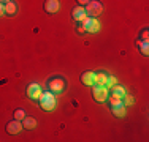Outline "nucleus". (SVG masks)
<instances>
[{"mask_svg":"<svg viewBox=\"0 0 149 142\" xmlns=\"http://www.w3.org/2000/svg\"><path fill=\"white\" fill-rule=\"evenodd\" d=\"M86 13H87V16H91V17H97L103 13V5H102L100 2H97V0H91L86 5Z\"/></svg>","mask_w":149,"mask_h":142,"instance_id":"obj_3","label":"nucleus"},{"mask_svg":"<svg viewBox=\"0 0 149 142\" xmlns=\"http://www.w3.org/2000/svg\"><path fill=\"white\" fill-rule=\"evenodd\" d=\"M81 82L86 85V87H92V85H94V73H92V71L83 73V76H81Z\"/></svg>","mask_w":149,"mask_h":142,"instance_id":"obj_12","label":"nucleus"},{"mask_svg":"<svg viewBox=\"0 0 149 142\" xmlns=\"http://www.w3.org/2000/svg\"><path fill=\"white\" fill-rule=\"evenodd\" d=\"M24 117H26V112H24L22 109H16L15 111V119L16 120H22Z\"/></svg>","mask_w":149,"mask_h":142,"instance_id":"obj_20","label":"nucleus"},{"mask_svg":"<svg viewBox=\"0 0 149 142\" xmlns=\"http://www.w3.org/2000/svg\"><path fill=\"white\" fill-rule=\"evenodd\" d=\"M116 84H118V81H116V77H114V76H108V81H106L105 87H106V88H111L113 85H116Z\"/></svg>","mask_w":149,"mask_h":142,"instance_id":"obj_18","label":"nucleus"},{"mask_svg":"<svg viewBox=\"0 0 149 142\" xmlns=\"http://www.w3.org/2000/svg\"><path fill=\"white\" fill-rule=\"evenodd\" d=\"M6 2H10V0H0V3H6Z\"/></svg>","mask_w":149,"mask_h":142,"instance_id":"obj_24","label":"nucleus"},{"mask_svg":"<svg viewBox=\"0 0 149 142\" xmlns=\"http://www.w3.org/2000/svg\"><path fill=\"white\" fill-rule=\"evenodd\" d=\"M92 97L97 103H105L106 98H108V88L102 87V85H94L92 88Z\"/></svg>","mask_w":149,"mask_h":142,"instance_id":"obj_5","label":"nucleus"},{"mask_svg":"<svg viewBox=\"0 0 149 142\" xmlns=\"http://www.w3.org/2000/svg\"><path fill=\"white\" fill-rule=\"evenodd\" d=\"M45 11L48 14H56L59 11V0H46L45 2Z\"/></svg>","mask_w":149,"mask_h":142,"instance_id":"obj_9","label":"nucleus"},{"mask_svg":"<svg viewBox=\"0 0 149 142\" xmlns=\"http://www.w3.org/2000/svg\"><path fill=\"white\" fill-rule=\"evenodd\" d=\"M109 103V108H113V106H118V104H122V98H118L114 97V95H111L109 98H106Z\"/></svg>","mask_w":149,"mask_h":142,"instance_id":"obj_17","label":"nucleus"},{"mask_svg":"<svg viewBox=\"0 0 149 142\" xmlns=\"http://www.w3.org/2000/svg\"><path fill=\"white\" fill-rule=\"evenodd\" d=\"M141 37H143V38H141L143 41H148V30H146V28L143 30V33H141Z\"/></svg>","mask_w":149,"mask_h":142,"instance_id":"obj_21","label":"nucleus"},{"mask_svg":"<svg viewBox=\"0 0 149 142\" xmlns=\"http://www.w3.org/2000/svg\"><path fill=\"white\" fill-rule=\"evenodd\" d=\"M35 126H37V120H35L33 117H24L22 119V128H26V130H33Z\"/></svg>","mask_w":149,"mask_h":142,"instance_id":"obj_13","label":"nucleus"},{"mask_svg":"<svg viewBox=\"0 0 149 142\" xmlns=\"http://www.w3.org/2000/svg\"><path fill=\"white\" fill-rule=\"evenodd\" d=\"M41 87L38 84H30L29 87H27V97H29L30 99H38L41 97Z\"/></svg>","mask_w":149,"mask_h":142,"instance_id":"obj_7","label":"nucleus"},{"mask_svg":"<svg viewBox=\"0 0 149 142\" xmlns=\"http://www.w3.org/2000/svg\"><path fill=\"white\" fill-rule=\"evenodd\" d=\"M5 14V10H3V3H0V16Z\"/></svg>","mask_w":149,"mask_h":142,"instance_id":"obj_23","label":"nucleus"},{"mask_svg":"<svg viewBox=\"0 0 149 142\" xmlns=\"http://www.w3.org/2000/svg\"><path fill=\"white\" fill-rule=\"evenodd\" d=\"M76 2H78V5H79V6H83V5H87L91 0H76Z\"/></svg>","mask_w":149,"mask_h":142,"instance_id":"obj_22","label":"nucleus"},{"mask_svg":"<svg viewBox=\"0 0 149 142\" xmlns=\"http://www.w3.org/2000/svg\"><path fill=\"white\" fill-rule=\"evenodd\" d=\"M122 99H124L122 103H124V104H127V106H132L133 103H135V101H133V97H130V95H127V93L124 95V98H122Z\"/></svg>","mask_w":149,"mask_h":142,"instance_id":"obj_19","label":"nucleus"},{"mask_svg":"<svg viewBox=\"0 0 149 142\" xmlns=\"http://www.w3.org/2000/svg\"><path fill=\"white\" fill-rule=\"evenodd\" d=\"M21 130H22V123H21L19 120H16V119L6 123V133L8 134H17Z\"/></svg>","mask_w":149,"mask_h":142,"instance_id":"obj_8","label":"nucleus"},{"mask_svg":"<svg viewBox=\"0 0 149 142\" xmlns=\"http://www.w3.org/2000/svg\"><path fill=\"white\" fill-rule=\"evenodd\" d=\"M38 103H40V106H41V109L43 111H54V108H56V97H54V93L52 92H43L41 93V97L38 98Z\"/></svg>","mask_w":149,"mask_h":142,"instance_id":"obj_1","label":"nucleus"},{"mask_svg":"<svg viewBox=\"0 0 149 142\" xmlns=\"http://www.w3.org/2000/svg\"><path fill=\"white\" fill-rule=\"evenodd\" d=\"M83 28L87 33H97V32L100 30V24H98V21L95 19V17L87 16L86 19L83 21Z\"/></svg>","mask_w":149,"mask_h":142,"instance_id":"obj_4","label":"nucleus"},{"mask_svg":"<svg viewBox=\"0 0 149 142\" xmlns=\"http://www.w3.org/2000/svg\"><path fill=\"white\" fill-rule=\"evenodd\" d=\"M106 81H108V74H106L105 71L94 73V85H102V87H105Z\"/></svg>","mask_w":149,"mask_h":142,"instance_id":"obj_10","label":"nucleus"},{"mask_svg":"<svg viewBox=\"0 0 149 142\" xmlns=\"http://www.w3.org/2000/svg\"><path fill=\"white\" fill-rule=\"evenodd\" d=\"M138 49L143 55H148L149 54V46H148V41H140L138 43Z\"/></svg>","mask_w":149,"mask_h":142,"instance_id":"obj_16","label":"nucleus"},{"mask_svg":"<svg viewBox=\"0 0 149 142\" xmlns=\"http://www.w3.org/2000/svg\"><path fill=\"white\" fill-rule=\"evenodd\" d=\"M65 87H67V82H65V79H62V77H52V79L48 82L49 92H52L54 95L65 92Z\"/></svg>","mask_w":149,"mask_h":142,"instance_id":"obj_2","label":"nucleus"},{"mask_svg":"<svg viewBox=\"0 0 149 142\" xmlns=\"http://www.w3.org/2000/svg\"><path fill=\"white\" fill-rule=\"evenodd\" d=\"M3 10H5L6 16H16V14H17V5L13 2V0L6 2L5 5H3Z\"/></svg>","mask_w":149,"mask_h":142,"instance_id":"obj_11","label":"nucleus"},{"mask_svg":"<svg viewBox=\"0 0 149 142\" xmlns=\"http://www.w3.org/2000/svg\"><path fill=\"white\" fill-rule=\"evenodd\" d=\"M127 92H125V88L122 87V85H113L111 87V95H114V97H118V98H124V95H125Z\"/></svg>","mask_w":149,"mask_h":142,"instance_id":"obj_15","label":"nucleus"},{"mask_svg":"<svg viewBox=\"0 0 149 142\" xmlns=\"http://www.w3.org/2000/svg\"><path fill=\"white\" fill-rule=\"evenodd\" d=\"M72 16H73V19L76 21V22H83V21L87 17L86 8H84V6H79V5L74 6L73 11H72Z\"/></svg>","mask_w":149,"mask_h":142,"instance_id":"obj_6","label":"nucleus"},{"mask_svg":"<svg viewBox=\"0 0 149 142\" xmlns=\"http://www.w3.org/2000/svg\"><path fill=\"white\" fill-rule=\"evenodd\" d=\"M111 112L114 117H124L125 115V104H118V106H113L111 108Z\"/></svg>","mask_w":149,"mask_h":142,"instance_id":"obj_14","label":"nucleus"}]
</instances>
